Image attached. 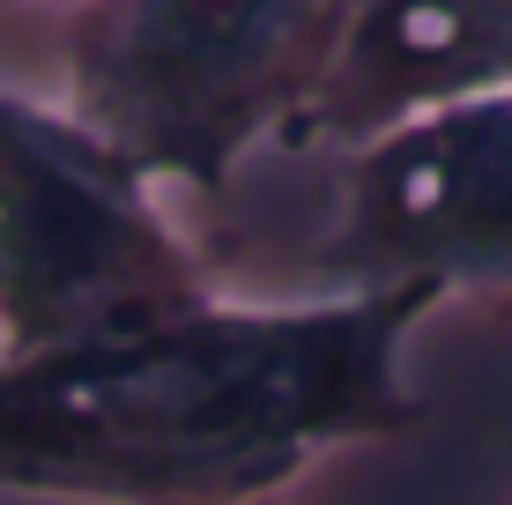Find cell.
<instances>
[{
    "mask_svg": "<svg viewBox=\"0 0 512 505\" xmlns=\"http://www.w3.org/2000/svg\"><path fill=\"white\" fill-rule=\"evenodd\" d=\"M431 312L416 290L208 298L67 350H0V498L268 505L312 461L416 424L409 342Z\"/></svg>",
    "mask_w": 512,
    "mask_h": 505,
    "instance_id": "6da1fadb",
    "label": "cell"
},
{
    "mask_svg": "<svg viewBox=\"0 0 512 505\" xmlns=\"http://www.w3.org/2000/svg\"><path fill=\"white\" fill-rule=\"evenodd\" d=\"M364 0H67L60 104L141 179L223 194L245 156L305 142Z\"/></svg>",
    "mask_w": 512,
    "mask_h": 505,
    "instance_id": "7a4b0ae2",
    "label": "cell"
},
{
    "mask_svg": "<svg viewBox=\"0 0 512 505\" xmlns=\"http://www.w3.org/2000/svg\"><path fill=\"white\" fill-rule=\"evenodd\" d=\"M223 298L156 179L67 104L0 82V350L38 357Z\"/></svg>",
    "mask_w": 512,
    "mask_h": 505,
    "instance_id": "3957f363",
    "label": "cell"
},
{
    "mask_svg": "<svg viewBox=\"0 0 512 505\" xmlns=\"http://www.w3.org/2000/svg\"><path fill=\"white\" fill-rule=\"evenodd\" d=\"M312 275L327 290L512 305V82L349 142Z\"/></svg>",
    "mask_w": 512,
    "mask_h": 505,
    "instance_id": "277c9868",
    "label": "cell"
},
{
    "mask_svg": "<svg viewBox=\"0 0 512 505\" xmlns=\"http://www.w3.org/2000/svg\"><path fill=\"white\" fill-rule=\"evenodd\" d=\"M512 82V0H364L342 75L327 82L305 142H364L394 119Z\"/></svg>",
    "mask_w": 512,
    "mask_h": 505,
    "instance_id": "5b68a950",
    "label": "cell"
}]
</instances>
